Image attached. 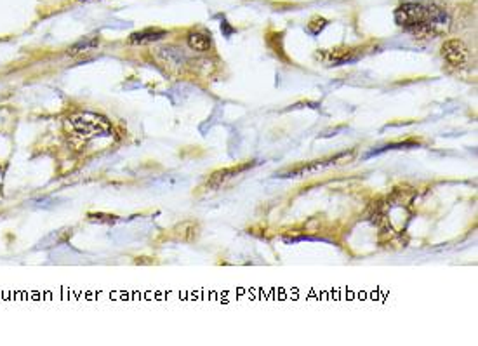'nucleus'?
Returning <instances> with one entry per match:
<instances>
[{
    "label": "nucleus",
    "instance_id": "nucleus-1",
    "mask_svg": "<svg viewBox=\"0 0 478 346\" xmlns=\"http://www.w3.org/2000/svg\"><path fill=\"white\" fill-rule=\"evenodd\" d=\"M395 21L400 28L416 37H435L449 28V14L445 9L424 2H405L395 11Z\"/></svg>",
    "mask_w": 478,
    "mask_h": 346
},
{
    "label": "nucleus",
    "instance_id": "nucleus-8",
    "mask_svg": "<svg viewBox=\"0 0 478 346\" xmlns=\"http://www.w3.org/2000/svg\"><path fill=\"white\" fill-rule=\"evenodd\" d=\"M243 169H247V166H242V167H232V169H225V171H217V173H214L213 176H210V180H209V186H221V184L225 183L226 180H230V177H233V176H237L239 173H242Z\"/></svg>",
    "mask_w": 478,
    "mask_h": 346
},
{
    "label": "nucleus",
    "instance_id": "nucleus-3",
    "mask_svg": "<svg viewBox=\"0 0 478 346\" xmlns=\"http://www.w3.org/2000/svg\"><path fill=\"white\" fill-rule=\"evenodd\" d=\"M442 56L450 67L461 68L464 67L468 63V47L457 39H453V41H447L444 45H442Z\"/></svg>",
    "mask_w": 478,
    "mask_h": 346
},
{
    "label": "nucleus",
    "instance_id": "nucleus-6",
    "mask_svg": "<svg viewBox=\"0 0 478 346\" xmlns=\"http://www.w3.org/2000/svg\"><path fill=\"white\" fill-rule=\"evenodd\" d=\"M188 45H190L193 51L207 52L213 47V41H210L209 35L202 34V32H191V34L188 35Z\"/></svg>",
    "mask_w": 478,
    "mask_h": 346
},
{
    "label": "nucleus",
    "instance_id": "nucleus-5",
    "mask_svg": "<svg viewBox=\"0 0 478 346\" xmlns=\"http://www.w3.org/2000/svg\"><path fill=\"white\" fill-rule=\"evenodd\" d=\"M166 35H167L166 30L146 28V30H141V32H136V34L131 35L129 42L134 45H144V44H151V42L160 41V39H164Z\"/></svg>",
    "mask_w": 478,
    "mask_h": 346
},
{
    "label": "nucleus",
    "instance_id": "nucleus-4",
    "mask_svg": "<svg viewBox=\"0 0 478 346\" xmlns=\"http://www.w3.org/2000/svg\"><path fill=\"white\" fill-rule=\"evenodd\" d=\"M351 157H354V153H341V155H336V157H331V159H327V160H315V162L303 164V166L296 167V169H291V171H287V173H282L280 176H303V174H308V173H313V171L324 169V167L332 166V164L348 162Z\"/></svg>",
    "mask_w": 478,
    "mask_h": 346
},
{
    "label": "nucleus",
    "instance_id": "nucleus-7",
    "mask_svg": "<svg viewBox=\"0 0 478 346\" xmlns=\"http://www.w3.org/2000/svg\"><path fill=\"white\" fill-rule=\"evenodd\" d=\"M98 44H100V39L96 37V35H89V37H84L82 41L75 42V44L68 49V54L70 56L85 54V52L94 51V49L98 47Z\"/></svg>",
    "mask_w": 478,
    "mask_h": 346
},
{
    "label": "nucleus",
    "instance_id": "nucleus-2",
    "mask_svg": "<svg viewBox=\"0 0 478 346\" xmlns=\"http://www.w3.org/2000/svg\"><path fill=\"white\" fill-rule=\"evenodd\" d=\"M70 127L84 140L96 136H110L111 125L107 118L98 117L94 113H78L70 118Z\"/></svg>",
    "mask_w": 478,
    "mask_h": 346
}]
</instances>
